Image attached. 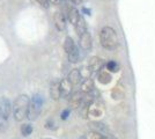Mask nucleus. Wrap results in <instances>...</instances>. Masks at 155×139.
I'll return each mask as SVG.
<instances>
[{"mask_svg": "<svg viewBox=\"0 0 155 139\" xmlns=\"http://www.w3.org/2000/svg\"><path fill=\"white\" fill-rule=\"evenodd\" d=\"M104 66V60L97 56H94L89 59L88 63V68L91 70V72H100Z\"/></svg>", "mask_w": 155, "mask_h": 139, "instance_id": "5", "label": "nucleus"}, {"mask_svg": "<svg viewBox=\"0 0 155 139\" xmlns=\"http://www.w3.org/2000/svg\"><path fill=\"white\" fill-rule=\"evenodd\" d=\"M81 93L84 94H89L94 91V81L91 78H86L81 81Z\"/></svg>", "mask_w": 155, "mask_h": 139, "instance_id": "13", "label": "nucleus"}, {"mask_svg": "<svg viewBox=\"0 0 155 139\" xmlns=\"http://www.w3.org/2000/svg\"><path fill=\"white\" fill-rule=\"evenodd\" d=\"M11 113H12V103H11V101L7 98H5V96L0 98V114L2 116H5L6 118H8Z\"/></svg>", "mask_w": 155, "mask_h": 139, "instance_id": "6", "label": "nucleus"}, {"mask_svg": "<svg viewBox=\"0 0 155 139\" xmlns=\"http://www.w3.org/2000/svg\"><path fill=\"white\" fill-rule=\"evenodd\" d=\"M49 2H51L53 5H58L59 2H60V0H49Z\"/></svg>", "mask_w": 155, "mask_h": 139, "instance_id": "27", "label": "nucleus"}, {"mask_svg": "<svg viewBox=\"0 0 155 139\" xmlns=\"http://www.w3.org/2000/svg\"><path fill=\"white\" fill-rule=\"evenodd\" d=\"M59 87H60V96L61 98H67L72 93V85L67 79H63L59 81Z\"/></svg>", "mask_w": 155, "mask_h": 139, "instance_id": "11", "label": "nucleus"}, {"mask_svg": "<svg viewBox=\"0 0 155 139\" xmlns=\"http://www.w3.org/2000/svg\"><path fill=\"white\" fill-rule=\"evenodd\" d=\"M82 100H84V95L81 92H75L71 95V98L68 100V104L71 109H78L79 107L81 106L82 103Z\"/></svg>", "mask_w": 155, "mask_h": 139, "instance_id": "9", "label": "nucleus"}, {"mask_svg": "<svg viewBox=\"0 0 155 139\" xmlns=\"http://www.w3.org/2000/svg\"><path fill=\"white\" fill-rule=\"evenodd\" d=\"M50 96L52 100H59L60 96V87H59V81H53L50 86Z\"/></svg>", "mask_w": 155, "mask_h": 139, "instance_id": "14", "label": "nucleus"}, {"mask_svg": "<svg viewBox=\"0 0 155 139\" xmlns=\"http://www.w3.org/2000/svg\"><path fill=\"white\" fill-rule=\"evenodd\" d=\"M107 70L111 73H116L119 70V65L117 64L115 60H110V61L107 63Z\"/></svg>", "mask_w": 155, "mask_h": 139, "instance_id": "21", "label": "nucleus"}, {"mask_svg": "<svg viewBox=\"0 0 155 139\" xmlns=\"http://www.w3.org/2000/svg\"><path fill=\"white\" fill-rule=\"evenodd\" d=\"M82 79H84V78H82V75H81V71L78 70V68H73L71 72L68 73V75H67V80L71 82L72 86L80 85Z\"/></svg>", "mask_w": 155, "mask_h": 139, "instance_id": "8", "label": "nucleus"}, {"mask_svg": "<svg viewBox=\"0 0 155 139\" xmlns=\"http://www.w3.org/2000/svg\"><path fill=\"white\" fill-rule=\"evenodd\" d=\"M7 127H8V118L0 114V132L6 131Z\"/></svg>", "mask_w": 155, "mask_h": 139, "instance_id": "22", "label": "nucleus"}, {"mask_svg": "<svg viewBox=\"0 0 155 139\" xmlns=\"http://www.w3.org/2000/svg\"><path fill=\"white\" fill-rule=\"evenodd\" d=\"M79 44L82 50L91 51V46H93V40H91V35L88 33V30L82 34L81 36H79Z\"/></svg>", "mask_w": 155, "mask_h": 139, "instance_id": "4", "label": "nucleus"}, {"mask_svg": "<svg viewBox=\"0 0 155 139\" xmlns=\"http://www.w3.org/2000/svg\"><path fill=\"white\" fill-rule=\"evenodd\" d=\"M41 6H43L44 8H48L49 7V0H36Z\"/></svg>", "mask_w": 155, "mask_h": 139, "instance_id": "24", "label": "nucleus"}, {"mask_svg": "<svg viewBox=\"0 0 155 139\" xmlns=\"http://www.w3.org/2000/svg\"><path fill=\"white\" fill-rule=\"evenodd\" d=\"M43 102H44V100L42 98V95H39V94H35L31 98L30 103H29V108H28V114H27V117L30 121L37 119V117L41 114V110H42Z\"/></svg>", "mask_w": 155, "mask_h": 139, "instance_id": "3", "label": "nucleus"}, {"mask_svg": "<svg viewBox=\"0 0 155 139\" xmlns=\"http://www.w3.org/2000/svg\"><path fill=\"white\" fill-rule=\"evenodd\" d=\"M91 129L93 132L101 133V134H103V136H109V134H111L108 125L102 123V122H91Z\"/></svg>", "mask_w": 155, "mask_h": 139, "instance_id": "7", "label": "nucleus"}, {"mask_svg": "<svg viewBox=\"0 0 155 139\" xmlns=\"http://www.w3.org/2000/svg\"><path fill=\"white\" fill-rule=\"evenodd\" d=\"M82 11H84V13L88 14V15H91V11H89V9H87V8H82Z\"/></svg>", "mask_w": 155, "mask_h": 139, "instance_id": "28", "label": "nucleus"}, {"mask_svg": "<svg viewBox=\"0 0 155 139\" xmlns=\"http://www.w3.org/2000/svg\"><path fill=\"white\" fill-rule=\"evenodd\" d=\"M98 81L101 82V84H109L110 81H111V75H110L109 72H107V71H100L98 73Z\"/></svg>", "mask_w": 155, "mask_h": 139, "instance_id": "18", "label": "nucleus"}, {"mask_svg": "<svg viewBox=\"0 0 155 139\" xmlns=\"http://www.w3.org/2000/svg\"><path fill=\"white\" fill-rule=\"evenodd\" d=\"M100 42L104 49L112 50L118 44V36L116 30L109 26H105L100 31Z\"/></svg>", "mask_w": 155, "mask_h": 139, "instance_id": "2", "label": "nucleus"}, {"mask_svg": "<svg viewBox=\"0 0 155 139\" xmlns=\"http://www.w3.org/2000/svg\"><path fill=\"white\" fill-rule=\"evenodd\" d=\"M74 27H75V31H77L79 36H81L82 34L87 31V25H86V21H84L82 16H80V19H79V21H78L77 25Z\"/></svg>", "mask_w": 155, "mask_h": 139, "instance_id": "15", "label": "nucleus"}, {"mask_svg": "<svg viewBox=\"0 0 155 139\" xmlns=\"http://www.w3.org/2000/svg\"><path fill=\"white\" fill-rule=\"evenodd\" d=\"M53 21H54V26L58 29L59 31H63L66 29V18L61 12H57L53 16Z\"/></svg>", "mask_w": 155, "mask_h": 139, "instance_id": "10", "label": "nucleus"}, {"mask_svg": "<svg viewBox=\"0 0 155 139\" xmlns=\"http://www.w3.org/2000/svg\"><path fill=\"white\" fill-rule=\"evenodd\" d=\"M54 123H53V121L52 119H49L48 122L45 123V127L46 129H54Z\"/></svg>", "mask_w": 155, "mask_h": 139, "instance_id": "25", "label": "nucleus"}, {"mask_svg": "<svg viewBox=\"0 0 155 139\" xmlns=\"http://www.w3.org/2000/svg\"><path fill=\"white\" fill-rule=\"evenodd\" d=\"M32 130H34V127H32V125L29 124V123H26V124H22V125H21V133H22L25 137L30 136L32 133Z\"/></svg>", "mask_w": 155, "mask_h": 139, "instance_id": "20", "label": "nucleus"}, {"mask_svg": "<svg viewBox=\"0 0 155 139\" xmlns=\"http://www.w3.org/2000/svg\"><path fill=\"white\" fill-rule=\"evenodd\" d=\"M75 48V43H74V41H73V38L72 37H70V36H67L66 38H65L64 41V50L66 53H70Z\"/></svg>", "mask_w": 155, "mask_h": 139, "instance_id": "16", "label": "nucleus"}, {"mask_svg": "<svg viewBox=\"0 0 155 139\" xmlns=\"http://www.w3.org/2000/svg\"><path fill=\"white\" fill-rule=\"evenodd\" d=\"M29 103H30V99L22 94L19 95L14 103L12 104V111H13V116L15 121H23L25 118H27V114H28V108H29Z\"/></svg>", "mask_w": 155, "mask_h": 139, "instance_id": "1", "label": "nucleus"}, {"mask_svg": "<svg viewBox=\"0 0 155 139\" xmlns=\"http://www.w3.org/2000/svg\"><path fill=\"white\" fill-rule=\"evenodd\" d=\"M80 13H79V11H78L75 7H71V8H68V11H67V19L68 21L71 22L73 26H75L77 25V22L79 21L80 19Z\"/></svg>", "mask_w": 155, "mask_h": 139, "instance_id": "12", "label": "nucleus"}, {"mask_svg": "<svg viewBox=\"0 0 155 139\" xmlns=\"http://www.w3.org/2000/svg\"><path fill=\"white\" fill-rule=\"evenodd\" d=\"M70 113H71V110L70 109H65L63 110V113H61V119H67L68 118V116H70Z\"/></svg>", "mask_w": 155, "mask_h": 139, "instance_id": "23", "label": "nucleus"}, {"mask_svg": "<svg viewBox=\"0 0 155 139\" xmlns=\"http://www.w3.org/2000/svg\"><path fill=\"white\" fill-rule=\"evenodd\" d=\"M67 57H68V60L71 63H78L79 59H80V51L78 49V46L75 45V48L72 50L70 53H67Z\"/></svg>", "mask_w": 155, "mask_h": 139, "instance_id": "17", "label": "nucleus"}, {"mask_svg": "<svg viewBox=\"0 0 155 139\" xmlns=\"http://www.w3.org/2000/svg\"><path fill=\"white\" fill-rule=\"evenodd\" d=\"M86 138L87 139H114V137L109 134V136H103V134H101V133H97V132H93L91 131V133H88L87 136H86Z\"/></svg>", "mask_w": 155, "mask_h": 139, "instance_id": "19", "label": "nucleus"}, {"mask_svg": "<svg viewBox=\"0 0 155 139\" xmlns=\"http://www.w3.org/2000/svg\"><path fill=\"white\" fill-rule=\"evenodd\" d=\"M71 2L73 4V5H81L82 0H71Z\"/></svg>", "mask_w": 155, "mask_h": 139, "instance_id": "26", "label": "nucleus"}]
</instances>
